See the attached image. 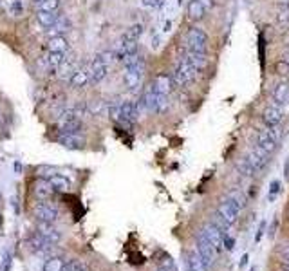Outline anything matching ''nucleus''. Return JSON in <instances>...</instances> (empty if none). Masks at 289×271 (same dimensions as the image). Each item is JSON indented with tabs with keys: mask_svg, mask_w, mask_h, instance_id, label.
<instances>
[{
	"mask_svg": "<svg viewBox=\"0 0 289 271\" xmlns=\"http://www.w3.org/2000/svg\"><path fill=\"white\" fill-rule=\"evenodd\" d=\"M114 60H116L114 51H103V52H98V55L89 62V73H91L92 85H99V83L107 78L110 64H112Z\"/></svg>",
	"mask_w": 289,
	"mask_h": 271,
	"instance_id": "obj_1",
	"label": "nucleus"
},
{
	"mask_svg": "<svg viewBox=\"0 0 289 271\" xmlns=\"http://www.w3.org/2000/svg\"><path fill=\"white\" fill-rule=\"evenodd\" d=\"M123 82H125V87L129 90H134L141 85L143 82V73H145V58L143 55H136L129 64L123 65Z\"/></svg>",
	"mask_w": 289,
	"mask_h": 271,
	"instance_id": "obj_2",
	"label": "nucleus"
},
{
	"mask_svg": "<svg viewBox=\"0 0 289 271\" xmlns=\"http://www.w3.org/2000/svg\"><path fill=\"white\" fill-rule=\"evenodd\" d=\"M244 204H246V202H244V197H242L239 192H233V194H229L228 199L217 208V213H219L228 224H233L239 219V213H241V210L244 208Z\"/></svg>",
	"mask_w": 289,
	"mask_h": 271,
	"instance_id": "obj_3",
	"label": "nucleus"
},
{
	"mask_svg": "<svg viewBox=\"0 0 289 271\" xmlns=\"http://www.w3.org/2000/svg\"><path fill=\"white\" fill-rule=\"evenodd\" d=\"M197 73L199 71L195 69L194 65H192V62L186 58V56H183L181 60L177 62L176 69H174L172 73V80H174V85L176 87H186L188 83H192L197 78Z\"/></svg>",
	"mask_w": 289,
	"mask_h": 271,
	"instance_id": "obj_4",
	"label": "nucleus"
},
{
	"mask_svg": "<svg viewBox=\"0 0 289 271\" xmlns=\"http://www.w3.org/2000/svg\"><path fill=\"white\" fill-rule=\"evenodd\" d=\"M185 43H186V51L206 52L208 51V35L201 29V27L192 26L190 29L186 31Z\"/></svg>",
	"mask_w": 289,
	"mask_h": 271,
	"instance_id": "obj_5",
	"label": "nucleus"
},
{
	"mask_svg": "<svg viewBox=\"0 0 289 271\" xmlns=\"http://www.w3.org/2000/svg\"><path fill=\"white\" fill-rule=\"evenodd\" d=\"M195 251L199 253V257L203 258L204 264H206V267L210 269V267L215 264V248H213L212 244H210V241L206 239V235H204L203 232L199 233L197 239H195Z\"/></svg>",
	"mask_w": 289,
	"mask_h": 271,
	"instance_id": "obj_6",
	"label": "nucleus"
},
{
	"mask_svg": "<svg viewBox=\"0 0 289 271\" xmlns=\"http://www.w3.org/2000/svg\"><path fill=\"white\" fill-rule=\"evenodd\" d=\"M139 114H141V111H139V107H138V101L125 99V101H121V114H120L118 123H120V125H125V127H132L136 121H138Z\"/></svg>",
	"mask_w": 289,
	"mask_h": 271,
	"instance_id": "obj_7",
	"label": "nucleus"
},
{
	"mask_svg": "<svg viewBox=\"0 0 289 271\" xmlns=\"http://www.w3.org/2000/svg\"><path fill=\"white\" fill-rule=\"evenodd\" d=\"M33 213L38 219V223H52L58 219V208L54 204H51L49 201H38L33 208Z\"/></svg>",
	"mask_w": 289,
	"mask_h": 271,
	"instance_id": "obj_8",
	"label": "nucleus"
},
{
	"mask_svg": "<svg viewBox=\"0 0 289 271\" xmlns=\"http://www.w3.org/2000/svg\"><path fill=\"white\" fill-rule=\"evenodd\" d=\"M257 145L262 146L264 150L271 154L276 148V127L271 129V127H266V129H260L257 132Z\"/></svg>",
	"mask_w": 289,
	"mask_h": 271,
	"instance_id": "obj_9",
	"label": "nucleus"
},
{
	"mask_svg": "<svg viewBox=\"0 0 289 271\" xmlns=\"http://www.w3.org/2000/svg\"><path fill=\"white\" fill-rule=\"evenodd\" d=\"M67 55L69 52H52V51H45L43 56H40V65H42L45 71H52L56 73V69L67 60Z\"/></svg>",
	"mask_w": 289,
	"mask_h": 271,
	"instance_id": "obj_10",
	"label": "nucleus"
},
{
	"mask_svg": "<svg viewBox=\"0 0 289 271\" xmlns=\"http://www.w3.org/2000/svg\"><path fill=\"white\" fill-rule=\"evenodd\" d=\"M268 157H269V154L264 150L262 146H259V145H255L253 148H251V150L246 154L248 163H250L251 167L255 168V172H260V170H262V168L268 165Z\"/></svg>",
	"mask_w": 289,
	"mask_h": 271,
	"instance_id": "obj_11",
	"label": "nucleus"
},
{
	"mask_svg": "<svg viewBox=\"0 0 289 271\" xmlns=\"http://www.w3.org/2000/svg\"><path fill=\"white\" fill-rule=\"evenodd\" d=\"M69 87L74 90L78 89H85L89 83H91V73H89V65H80L76 69V73L71 76L69 82Z\"/></svg>",
	"mask_w": 289,
	"mask_h": 271,
	"instance_id": "obj_12",
	"label": "nucleus"
},
{
	"mask_svg": "<svg viewBox=\"0 0 289 271\" xmlns=\"http://www.w3.org/2000/svg\"><path fill=\"white\" fill-rule=\"evenodd\" d=\"M54 194H56V190L52 188V185L47 179L38 177V179L33 183V195H35L38 201H49Z\"/></svg>",
	"mask_w": 289,
	"mask_h": 271,
	"instance_id": "obj_13",
	"label": "nucleus"
},
{
	"mask_svg": "<svg viewBox=\"0 0 289 271\" xmlns=\"http://www.w3.org/2000/svg\"><path fill=\"white\" fill-rule=\"evenodd\" d=\"M203 233H204V235H206V239H208V241H210V244H212L213 248H215L217 253L224 250V244H222V239H224V233L220 232V230L217 228L215 224H212V223L204 224Z\"/></svg>",
	"mask_w": 289,
	"mask_h": 271,
	"instance_id": "obj_14",
	"label": "nucleus"
},
{
	"mask_svg": "<svg viewBox=\"0 0 289 271\" xmlns=\"http://www.w3.org/2000/svg\"><path fill=\"white\" fill-rule=\"evenodd\" d=\"M58 143L69 150H82L85 146V139L82 138V134H67V132H58Z\"/></svg>",
	"mask_w": 289,
	"mask_h": 271,
	"instance_id": "obj_15",
	"label": "nucleus"
},
{
	"mask_svg": "<svg viewBox=\"0 0 289 271\" xmlns=\"http://www.w3.org/2000/svg\"><path fill=\"white\" fill-rule=\"evenodd\" d=\"M206 17V6L201 2V0H190L188 6H186V18L192 22V24H197L203 18Z\"/></svg>",
	"mask_w": 289,
	"mask_h": 271,
	"instance_id": "obj_16",
	"label": "nucleus"
},
{
	"mask_svg": "<svg viewBox=\"0 0 289 271\" xmlns=\"http://www.w3.org/2000/svg\"><path fill=\"white\" fill-rule=\"evenodd\" d=\"M36 232H38L47 242H51V244H56V242L62 241V232L58 228H54L52 223H38Z\"/></svg>",
	"mask_w": 289,
	"mask_h": 271,
	"instance_id": "obj_17",
	"label": "nucleus"
},
{
	"mask_svg": "<svg viewBox=\"0 0 289 271\" xmlns=\"http://www.w3.org/2000/svg\"><path fill=\"white\" fill-rule=\"evenodd\" d=\"M262 121L266 127H271V129H275V127L280 125L282 121V111L276 105H269V107H266L262 111Z\"/></svg>",
	"mask_w": 289,
	"mask_h": 271,
	"instance_id": "obj_18",
	"label": "nucleus"
},
{
	"mask_svg": "<svg viewBox=\"0 0 289 271\" xmlns=\"http://www.w3.org/2000/svg\"><path fill=\"white\" fill-rule=\"evenodd\" d=\"M80 67L76 62V58L71 55H67V60L64 62V64L60 65L56 69V78H60V80H65V82H69L71 76H73L74 73H76V69Z\"/></svg>",
	"mask_w": 289,
	"mask_h": 271,
	"instance_id": "obj_19",
	"label": "nucleus"
},
{
	"mask_svg": "<svg viewBox=\"0 0 289 271\" xmlns=\"http://www.w3.org/2000/svg\"><path fill=\"white\" fill-rule=\"evenodd\" d=\"M71 43L67 40L65 35H58V36H51L45 42V51H52V52H69Z\"/></svg>",
	"mask_w": 289,
	"mask_h": 271,
	"instance_id": "obj_20",
	"label": "nucleus"
},
{
	"mask_svg": "<svg viewBox=\"0 0 289 271\" xmlns=\"http://www.w3.org/2000/svg\"><path fill=\"white\" fill-rule=\"evenodd\" d=\"M71 27H73V24H71L69 17H67V15H62V17L58 18L56 24H54L52 27H49V29H45L43 33H45V36H47V38H51V36H58V35H65V33H69Z\"/></svg>",
	"mask_w": 289,
	"mask_h": 271,
	"instance_id": "obj_21",
	"label": "nucleus"
},
{
	"mask_svg": "<svg viewBox=\"0 0 289 271\" xmlns=\"http://www.w3.org/2000/svg\"><path fill=\"white\" fill-rule=\"evenodd\" d=\"M185 266H186V271H208L206 264L201 257H199L197 251H186L185 257Z\"/></svg>",
	"mask_w": 289,
	"mask_h": 271,
	"instance_id": "obj_22",
	"label": "nucleus"
},
{
	"mask_svg": "<svg viewBox=\"0 0 289 271\" xmlns=\"http://www.w3.org/2000/svg\"><path fill=\"white\" fill-rule=\"evenodd\" d=\"M62 15L64 13H60V11H36V22H38V26L45 31L54 26Z\"/></svg>",
	"mask_w": 289,
	"mask_h": 271,
	"instance_id": "obj_23",
	"label": "nucleus"
},
{
	"mask_svg": "<svg viewBox=\"0 0 289 271\" xmlns=\"http://www.w3.org/2000/svg\"><path fill=\"white\" fill-rule=\"evenodd\" d=\"M154 87L157 92H161V94H166L168 96L170 92H172V89L176 85H174V80H172V74H164V73H159L157 76L154 78Z\"/></svg>",
	"mask_w": 289,
	"mask_h": 271,
	"instance_id": "obj_24",
	"label": "nucleus"
},
{
	"mask_svg": "<svg viewBox=\"0 0 289 271\" xmlns=\"http://www.w3.org/2000/svg\"><path fill=\"white\" fill-rule=\"evenodd\" d=\"M271 98L273 101H275L276 105H284L287 103V99H289V82H278L275 87H273L271 90Z\"/></svg>",
	"mask_w": 289,
	"mask_h": 271,
	"instance_id": "obj_25",
	"label": "nucleus"
},
{
	"mask_svg": "<svg viewBox=\"0 0 289 271\" xmlns=\"http://www.w3.org/2000/svg\"><path fill=\"white\" fill-rule=\"evenodd\" d=\"M47 181H49V183H51L52 188L56 190L58 194H67V192H69V190H71V181L67 179V177H65V176H62L60 172H56V174H54V176H51Z\"/></svg>",
	"mask_w": 289,
	"mask_h": 271,
	"instance_id": "obj_26",
	"label": "nucleus"
},
{
	"mask_svg": "<svg viewBox=\"0 0 289 271\" xmlns=\"http://www.w3.org/2000/svg\"><path fill=\"white\" fill-rule=\"evenodd\" d=\"M186 58L192 62L197 71H204L208 67V58H206V52H192V51H186Z\"/></svg>",
	"mask_w": 289,
	"mask_h": 271,
	"instance_id": "obj_27",
	"label": "nucleus"
},
{
	"mask_svg": "<svg viewBox=\"0 0 289 271\" xmlns=\"http://www.w3.org/2000/svg\"><path fill=\"white\" fill-rule=\"evenodd\" d=\"M36 11H60L62 0H38L33 2Z\"/></svg>",
	"mask_w": 289,
	"mask_h": 271,
	"instance_id": "obj_28",
	"label": "nucleus"
},
{
	"mask_svg": "<svg viewBox=\"0 0 289 271\" xmlns=\"http://www.w3.org/2000/svg\"><path fill=\"white\" fill-rule=\"evenodd\" d=\"M141 35H143V26H141V24H134V26H130L129 29L121 35V38L130 40V42H139Z\"/></svg>",
	"mask_w": 289,
	"mask_h": 271,
	"instance_id": "obj_29",
	"label": "nucleus"
},
{
	"mask_svg": "<svg viewBox=\"0 0 289 271\" xmlns=\"http://www.w3.org/2000/svg\"><path fill=\"white\" fill-rule=\"evenodd\" d=\"M157 267L159 271H170V269H176V262L174 258L170 257L166 251H159V260H157Z\"/></svg>",
	"mask_w": 289,
	"mask_h": 271,
	"instance_id": "obj_30",
	"label": "nucleus"
},
{
	"mask_svg": "<svg viewBox=\"0 0 289 271\" xmlns=\"http://www.w3.org/2000/svg\"><path fill=\"white\" fill-rule=\"evenodd\" d=\"M65 267V262L60 257H49L45 258V264H43L42 271H62Z\"/></svg>",
	"mask_w": 289,
	"mask_h": 271,
	"instance_id": "obj_31",
	"label": "nucleus"
},
{
	"mask_svg": "<svg viewBox=\"0 0 289 271\" xmlns=\"http://www.w3.org/2000/svg\"><path fill=\"white\" fill-rule=\"evenodd\" d=\"M8 9L13 17L20 18L24 15V2L22 0H8Z\"/></svg>",
	"mask_w": 289,
	"mask_h": 271,
	"instance_id": "obj_32",
	"label": "nucleus"
},
{
	"mask_svg": "<svg viewBox=\"0 0 289 271\" xmlns=\"http://www.w3.org/2000/svg\"><path fill=\"white\" fill-rule=\"evenodd\" d=\"M276 24L287 31V27H289V8H278V11H276Z\"/></svg>",
	"mask_w": 289,
	"mask_h": 271,
	"instance_id": "obj_33",
	"label": "nucleus"
},
{
	"mask_svg": "<svg viewBox=\"0 0 289 271\" xmlns=\"http://www.w3.org/2000/svg\"><path fill=\"white\" fill-rule=\"evenodd\" d=\"M275 73H276V76H280V78H284L285 82L289 80V64H285L284 60H276L275 62Z\"/></svg>",
	"mask_w": 289,
	"mask_h": 271,
	"instance_id": "obj_34",
	"label": "nucleus"
},
{
	"mask_svg": "<svg viewBox=\"0 0 289 271\" xmlns=\"http://www.w3.org/2000/svg\"><path fill=\"white\" fill-rule=\"evenodd\" d=\"M235 167H237V170L242 174V176H246V177L255 176V168L251 167L250 163H248V159H246V157H244V159H241V161H239V163L235 165Z\"/></svg>",
	"mask_w": 289,
	"mask_h": 271,
	"instance_id": "obj_35",
	"label": "nucleus"
},
{
	"mask_svg": "<svg viewBox=\"0 0 289 271\" xmlns=\"http://www.w3.org/2000/svg\"><path fill=\"white\" fill-rule=\"evenodd\" d=\"M65 269L67 271H89L87 269V264L83 260H71V262L65 264Z\"/></svg>",
	"mask_w": 289,
	"mask_h": 271,
	"instance_id": "obj_36",
	"label": "nucleus"
},
{
	"mask_svg": "<svg viewBox=\"0 0 289 271\" xmlns=\"http://www.w3.org/2000/svg\"><path fill=\"white\" fill-rule=\"evenodd\" d=\"M280 190H282V183L278 179H275V181H271V185H269V201H273V199L276 197V195L280 194Z\"/></svg>",
	"mask_w": 289,
	"mask_h": 271,
	"instance_id": "obj_37",
	"label": "nucleus"
},
{
	"mask_svg": "<svg viewBox=\"0 0 289 271\" xmlns=\"http://www.w3.org/2000/svg\"><path fill=\"white\" fill-rule=\"evenodd\" d=\"M11 264H13V255L6 251V255L0 260V271H11Z\"/></svg>",
	"mask_w": 289,
	"mask_h": 271,
	"instance_id": "obj_38",
	"label": "nucleus"
},
{
	"mask_svg": "<svg viewBox=\"0 0 289 271\" xmlns=\"http://www.w3.org/2000/svg\"><path fill=\"white\" fill-rule=\"evenodd\" d=\"M266 228H268V221H260L259 230H257V235H255V242H260V239H262V235H264V232H266Z\"/></svg>",
	"mask_w": 289,
	"mask_h": 271,
	"instance_id": "obj_39",
	"label": "nucleus"
},
{
	"mask_svg": "<svg viewBox=\"0 0 289 271\" xmlns=\"http://www.w3.org/2000/svg\"><path fill=\"white\" fill-rule=\"evenodd\" d=\"M222 244H224V250H228V251H232L233 248H235V241H233V237H229V235H224Z\"/></svg>",
	"mask_w": 289,
	"mask_h": 271,
	"instance_id": "obj_40",
	"label": "nucleus"
},
{
	"mask_svg": "<svg viewBox=\"0 0 289 271\" xmlns=\"http://www.w3.org/2000/svg\"><path fill=\"white\" fill-rule=\"evenodd\" d=\"M280 257H282V260H284L285 264H289V244L282 246V250H280Z\"/></svg>",
	"mask_w": 289,
	"mask_h": 271,
	"instance_id": "obj_41",
	"label": "nucleus"
},
{
	"mask_svg": "<svg viewBox=\"0 0 289 271\" xmlns=\"http://www.w3.org/2000/svg\"><path fill=\"white\" fill-rule=\"evenodd\" d=\"M141 2L147 8H157V6H161V0H141Z\"/></svg>",
	"mask_w": 289,
	"mask_h": 271,
	"instance_id": "obj_42",
	"label": "nucleus"
},
{
	"mask_svg": "<svg viewBox=\"0 0 289 271\" xmlns=\"http://www.w3.org/2000/svg\"><path fill=\"white\" fill-rule=\"evenodd\" d=\"M248 260H250V257L248 255H242V258H241V264H239V267H246V264H248Z\"/></svg>",
	"mask_w": 289,
	"mask_h": 271,
	"instance_id": "obj_43",
	"label": "nucleus"
},
{
	"mask_svg": "<svg viewBox=\"0 0 289 271\" xmlns=\"http://www.w3.org/2000/svg\"><path fill=\"white\" fill-rule=\"evenodd\" d=\"M284 177L285 179H289V155H287V159H285V165H284Z\"/></svg>",
	"mask_w": 289,
	"mask_h": 271,
	"instance_id": "obj_44",
	"label": "nucleus"
},
{
	"mask_svg": "<svg viewBox=\"0 0 289 271\" xmlns=\"http://www.w3.org/2000/svg\"><path fill=\"white\" fill-rule=\"evenodd\" d=\"M4 233V215H2V211H0V235Z\"/></svg>",
	"mask_w": 289,
	"mask_h": 271,
	"instance_id": "obj_45",
	"label": "nucleus"
},
{
	"mask_svg": "<svg viewBox=\"0 0 289 271\" xmlns=\"http://www.w3.org/2000/svg\"><path fill=\"white\" fill-rule=\"evenodd\" d=\"M278 8H289V0H278Z\"/></svg>",
	"mask_w": 289,
	"mask_h": 271,
	"instance_id": "obj_46",
	"label": "nucleus"
},
{
	"mask_svg": "<svg viewBox=\"0 0 289 271\" xmlns=\"http://www.w3.org/2000/svg\"><path fill=\"white\" fill-rule=\"evenodd\" d=\"M282 40H284V45H287V47H289V31H285V35H284V38H282Z\"/></svg>",
	"mask_w": 289,
	"mask_h": 271,
	"instance_id": "obj_47",
	"label": "nucleus"
},
{
	"mask_svg": "<svg viewBox=\"0 0 289 271\" xmlns=\"http://www.w3.org/2000/svg\"><path fill=\"white\" fill-rule=\"evenodd\" d=\"M282 60H284L285 64H289V51H285L284 55H282Z\"/></svg>",
	"mask_w": 289,
	"mask_h": 271,
	"instance_id": "obj_48",
	"label": "nucleus"
},
{
	"mask_svg": "<svg viewBox=\"0 0 289 271\" xmlns=\"http://www.w3.org/2000/svg\"><path fill=\"white\" fill-rule=\"evenodd\" d=\"M13 168H15V170H17V172H20V168H22V167H20V163H18V161H17V163L13 165Z\"/></svg>",
	"mask_w": 289,
	"mask_h": 271,
	"instance_id": "obj_49",
	"label": "nucleus"
},
{
	"mask_svg": "<svg viewBox=\"0 0 289 271\" xmlns=\"http://www.w3.org/2000/svg\"><path fill=\"white\" fill-rule=\"evenodd\" d=\"M250 271H259V267H257V266H251Z\"/></svg>",
	"mask_w": 289,
	"mask_h": 271,
	"instance_id": "obj_50",
	"label": "nucleus"
},
{
	"mask_svg": "<svg viewBox=\"0 0 289 271\" xmlns=\"http://www.w3.org/2000/svg\"><path fill=\"white\" fill-rule=\"evenodd\" d=\"M2 6H4V0H0V8H2Z\"/></svg>",
	"mask_w": 289,
	"mask_h": 271,
	"instance_id": "obj_51",
	"label": "nucleus"
},
{
	"mask_svg": "<svg viewBox=\"0 0 289 271\" xmlns=\"http://www.w3.org/2000/svg\"><path fill=\"white\" fill-rule=\"evenodd\" d=\"M0 206H2V194H0Z\"/></svg>",
	"mask_w": 289,
	"mask_h": 271,
	"instance_id": "obj_52",
	"label": "nucleus"
},
{
	"mask_svg": "<svg viewBox=\"0 0 289 271\" xmlns=\"http://www.w3.org/2000/svg\"><path fill=\"white\" fill-rule=\"evenodd\" d=\"M285 271H289V264H285Z\"/></svg>",
	"mask_w": 289,
	"mask_h": 271,
	"instance_id": "obj_53",
	"label": "nucleus"
},
{
	"mask_svg": "<svg viewBox=\"0 0 289 271\" xmlns=\"http://www.w3.org/2000/svg\"><path fill=\"white\" fill-rule=\"evenodd\" d=\"M0 121H2V114H0Z\"/></svg>",
	"mask_w": 289,
	"mask_h": 271,
	"instance_id": "obj_54",
	"label": "nucleus"
},
{
	"mask_svg": "<svg viewBox=\"0 0 289 271\" xmlns=\"http://www.w3.org/2000/svg\"><path fill=\"white\" fill-rule=\"evenodd\" d=\"M62 271H67V269H65V267H64V269H62Z\"/></svg>",
	"mask_w": 289,
	"mask_h": 271,
	"instance_id": "obj_55",
	"label": "nucleus"
}]
</instances>
